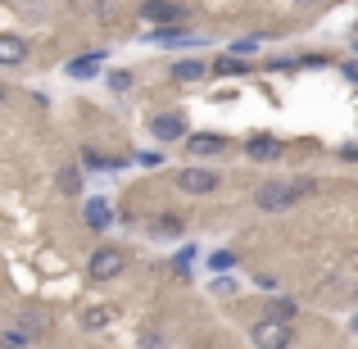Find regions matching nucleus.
<instances>
[{"mask_svg":"<svg viewBox=\"0 0 358 349\" xmlns=\"http://www.w3.org/2000/svg\"><path fill=\"white\" fill-rule=\"evenodd\" d=\"M313 191H317L313 177H281V182H263L259 191H254V204H259V209H268V213H277V209L299 204L304 195H313Z\"/></svg>","mask_w":358,"mask_h":349,"instance_id":"f257e3e1","label":"nucleus"},{"mask_svg":"<svg viewBox=\"0 0 358 349\" xmlns=\"http://www.w3.org/2000/svg\"><path fill=\"white\" fill-rule=\"evenodd\" d=\"M118 272H127V254H122L118 245H100V250L91 254V263H87V277L91 281H114Z\"/></svg>","mask_w":358,"mask_h":349,"instance_id":"f03ea898","label":"nucleus"},{"mask_svg":"<svg viewBox=\"0 0 358 349\" xmlns=\"http://www.w3.org/2000/svg\"><path fill=\"white\" fill-rule=\"evenodd\" d=\"M250 341L259 349H290L295 345V332H290V322H268V318H259L250 332Z\"/></svg>","mask_w":358,"mask_h":349,"instance_id":"7ed1b4c3","label":"nucleus"},{"mask_svg":"<svg viewBox=\"0 0 358 349\" xmlns=\"http://www.w3.org/2000/svg\"><path fill=\"white\" fill-rule=\"evenodd\" d=\"M177 191L213 195V191H218V173H213V168H182V173H177Z\"/></svg>","mask_w":358,"mask_h":349,"instance_id":"20e7f679","label":"nucleus"},{"mask_svg":"<svg viewBox=\"0 0 358 349\" xmlns=\"http://www.w3.org/2000/svg\"><path fill=\"white\" fill-rule=\"evenodd\" d=\"M141 18H150V23H177V18H186V5L182 0H145L141 5Z\"/></svg>","mask_w":358,"mask_h":349,"instance_id":"39448f33","label":"nucleus"},{"mask_svg":"<svg viewBox=\"0 0 358 349\" xmlns=\"http://www.w3.org/2000/svg\"><path fill=\"white\" fill-rule=\"evenodd\" d=\"M245 155L254 164H281V141L277 136H250L245 141Z\"/></svg>","mask_w":358,"mask_h":349,"instance_id":"423d86ee","label":"nucleus"},{"mask_svg":"<svg viewBox=\"0 0 358 349\" xmlns=\"http://www.w3.org/2000/svg\"><path fill=\"white\" fill-rule=\"evenodd\" d=\"M150 131H155L159 141H182L186 136V114H159L150 122Z\"/></svg>","mask_w":358,"mask_h":349,"instance_id":"0eeeda50","label":"nucleus"},{"mask_svg":"<svg viewBox=\"0 0 358 349\" xmlns=\"http://www.w3.org/2000/svg\"><path fill=\"white\" fill-rule=\"evenodd\" d=\"M23 59H27V41L14 36V32H0V64L14 69V64H23Z\"/></svg>","mask_w":358,"mask_h":349,"instance_id":"6e6552de","label":"nucleus"},{"mask_svg":"<svg viewBox=\"0 0 358 349\" xmlns=\"http://www.w3.org/2000/svg\"><path fill=\"white\" fill-rule=\"evenodd\" d=\"M259 308H263L268 322H295V313H299L295 299H272V304H259Z\"/></svg>","mask_w":358,"mask_h":349,"instance_id":"1a4fd4ad","label":"nucleus"},{"mask_svg":"<svg viewBox=\"0 0 358 349\" xmlns=\"http://www.w3.org/2000/svg\"><path fill=\"white\" fill-rule=\"evenodd\" d=\"M186 150H191L195 159H209V155H222L227 141H222V136H191V141H186Z\"/></svg>","mask_w":358,"mask_h":349,"instance_id":"9d476101","label":"nucleus"},{"mask_svg":"<svg viewBox=\"0 0 358 349\" xmlns=\"http://www.w3.org/2000/svg\"><path fill=\"white\" fill-rule=\"evenodd\" d=\"M109 322H114V308H109V304L82 308V327H87V332H100V327H109Z\"/></svg>","mask_w":358,"mask_h":349,"instance_id":"9b49d317","label":"nucleus"},{"mask_svg":"<svg viewBox=\"0 0 358 349\" xmlns=\"http://www.w3.org/2000/svg\"><path fill=\"white\" fill-rule=\"evenodd\" d=\"M150 236H159V241H173V236H182V218H173V213H159V218L150 222Z\"/></svg>","mask_w":358,"mask_h":349,"instance_id":"f8f14e48","label":"nucleus"},{"mask_svg":"<svg viewBox=\"0 0 358 349\" xmlns=\"http://www.w3.org/2000/svg\"><path fill=\"white\" fill-rule=\"evenodd\" d=\"M100 59H105V50H91L87 59H78V64H69V73L73 78H91V73L100 69Z\"/></svg>","mask_w":358,"mask_h":349,"instance_id":"ddd939ff","label":"nucleus"},{"mask_svg":"<svg viewBox=\"0 0 358 349\" xmlns=\"http://www.w3.org/2000/svg\"><path fill=\"white\" fill-rule=\"evenodd\" d=\"M173 78L177 82H195V78H204V64L200 59H182V64H173Z\"/></svg>","mask_w":358,"mask_h":349,"instance_id":"4468645a","label":"nucleus"},{"mask_svg":"<svg viewBox=\"0 0 358 349\" xmlns=\"http://www.w3.org/2000/svg\"><path fill=\"white\" fill-rule=\"evenodd\" d=\"M87 227H96V232L109 227V204H105V200H91V204H87Z\"/></svg>","mask_w":358,"mask_h":349,"instance_id":"2eb2a0df","label":"nucleus"},{"mask_svg":"<svg viewBox=\"0 0 358 349\" xmlns=\"http://www.w3.org/2000/svg\"><path fill=\"white\" fill-rule=\"evenodd\" d=\"M213 73H222V78H236V73H245V59H236V55H222V59L213 64Z\"/></svg>","mask_w":358,"mask_h":349,"instance_id":"dca6fc26","label":"nucleus"},{"mask_svg":"<svg viewBox=\"0 0 358 349\" xmlns=\"http://www.w3.org/2000/svg\"><path fill=\"white\" fill-rule=\"evenodd\" d=\"M59 191H69V195L82 191V173L78 168H59Z\"/></svg>","mask_w":358,"mask_h":349,"instance_id":"f3484780","label":"nucleus"},{"mask_svg":"<svg viewBox=\"0 0 358 349\" xmlns=\"http://www.w3.org/2000/svg\"><path fill=\"white\" fill-rule=\"evenodd\" d=\"M82 159H87V168H109V159L96 155V150H82Z\"/></svg>","mask_w":358,"mask_h":349,"instance_id":"a211bd4d","label":"nucleus"},{"mask_svg":"<svg viewBox=\"0 0 358 349\" xmlns=\"http://www.w3.org/2000/svg\"><path fill=\"white\" fill-rule=\"evenodd\" d=\"M231 263H236L231 254H213V259H209V268H231Z\"/></svg>","mask_w":358,"mask_h":349,"instance_id":"6ab92c4d","label":"nucleus"},{"mask_svg":"<svg viewBox=\"0 0 358 349\" xmlns=\"http://www.w3.org/2000/svg\"><path fill=\"white\" fill-rule=\"evenodd\" d=\"M127 82H131L127 73H114V78H109V87H114V91H127Z\"/></svg>","mask_w":358,"mask_h":349,"instance_id":"aec40b11","label":"nucleus"},{"mask_svg":"<svg viewBox=\"0 0 358 349\" xmlns=\"http://www.w3.org/2000/svg\"><path fill=\"white\" fill-rule=\"evenodd\" d=\"M145 349H164V341H159V336L150 332V336H145Z\"/></svg>","mask_w":358,"mask_h":349,"instance_id":"412c9836","label":"nucleus"},{"mask_svg":"<svg viewBox=\"0 0 358 349\" xmlns=\"http://www.w3.org/2000/svg\"><path fill=\"white\" fill-rule=\"evenodd\" d=\"M290 5H299V9H308V5H317V0H290Z\"/></svg>","mask_w":358,"mask_h":349,"instance_id":"4be33fe9","label":"nucleus"}]
</instances>
